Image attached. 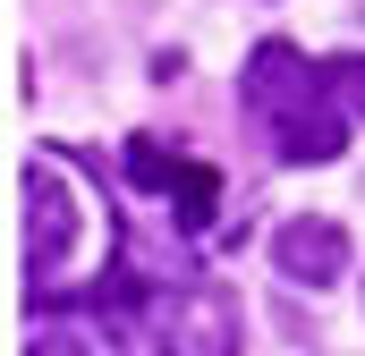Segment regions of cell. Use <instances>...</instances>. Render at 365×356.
<instances>
[{
	"instance_id": "obj_1",
	"label": "cell",
	"mask_w": 365,
	"mask_h": 356,
	"mask_svg": "<svg viewBox=\"0 0 365 356\" xmlns=\"http://www.w3.org/2000/svg\"><path fill=\"white\" fill-rule=\"evenodd\" d=\"M238 110L272 136V162H340L349 153V102L331 85V60H306L297 43H255L238 68Z\"/></svg>"
},
{
	"instance_id": "obj_2",
	"label": "cell",
	"mask_w": 365,
	"mask_h": 356,
	"mask_svg": "<svg viewBox=\"0 0 365 356\" xmlns=\"http://www.w3.org/2000/svg\"><path fill=\"white\" fill-rule=\"evenodd\" d=\"M128 178H136L145 195H162V204H170V221H179L187 238H204V229L221 221V170H212V162L170 153L162 136H128Z\"/></svg>"
},
{
	"instance_id": "obj_3",
	"label": "cell",
	"mask_w": 365,
	"mask_h": 356,
	"mask_svg": "<svg viewBox=\"0 0 365 356\" xmlns=\"http://www.w3.org/2000/svg\"><path fill=\"white\" fill-rule=\"evenodd\" d=\"M77 229H86V212H77L60 162H34V170H26V280H34V288H51V280L68 271Z\"/></svg>"
},
{
	"instance_id": "obj_4",
	"label": "cell",
	"mask_w": 365,
	"mask_h": 356,
	"mask_svg": "<svg viewBox=\"0 0 365 356\" xmlns=\"http://www.w3.org/2000/svg\"><path fill=\"white\" fill-rule=\"evenodd\" d=\"M272 271L289 288H331L349 271V229L340 221H280L272 229Z\"/></svg>"
},
{
	"instance_id": "obj_5",
	"label": "cell",
	"mask_w": 365,
	"mask_h": 356,
	"mask_svg": "<svg viewBox=\"0 0 365 356\" xmlns=\"http://www.w3.org/2000/svg\"><path fill=\"white\" fill-rule=\"evenodd\" d=\"M331 85H340V102L365 119V51H349V60H331Z\"/></svg>"
},
{
	"instance_id": "obj_6",
	"label": "cell",
	"mask_w": 365,
	"mask_h": 356,
	"mask_svg": "<svg viewBox=\"0 0 365 356\" xmlns=\"http://www.w3.org/2000/svg\"><path fill=\"white\" fill-rule=\"evenodd\" d=\"M26 356H93V348H86V340H77V331H43V340H34V348H26Z\"/></svg>"
}]
</instances>
